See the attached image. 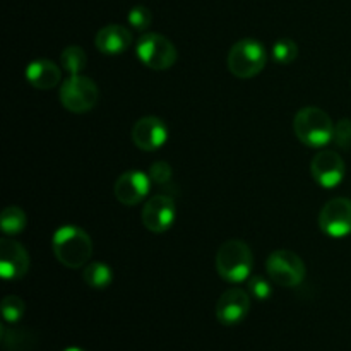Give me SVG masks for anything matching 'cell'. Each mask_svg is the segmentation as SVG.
<instances>
[{"label": "cell", "mask_w": 351, "mask_h": 351, "mask_svg": "<svg viewBox=\"0 0 351 351\" xmlns=\"http://www.w3.org/2000/svg\"><path fill=\"white\" fill-rule=\"evenodd\" d=\"M51 249L60 264L71 269L84 266L93 256V240L79 226H60L51 237Z\"/></svg>", "instance_id": "obj_1"}, {"label": "cell", "mask_w": 351, "mask_h": 351, "mask_svg": "<svg viewBox=\"0 0 351 351\" xmlns=\"http://www.w3.org/2000/svg\"><path fill=\"white\" fill-rule=\"evenodd\" d=\"M295 136L308 147H324L335 137V123L319 106H305L293 119Z\"/></svg>", "instance_id": "obj_2"}, {"label": "cell", "mask_w": 351, "mask_h": 351, "mask_svg": "<svg viewBox=\"0 0 351 351\" xmlns=\"http://www.w3.org/2000/svg\"><path fill=\"white\" fill-rule=\"evenodd\" d=\"M254 254L242 240H228L216 254V271L228 283H243L250 278Z\"/></svg>", "instance_id": "obj_3"}, {"label": "cell", "mask_w": 351, "mask_h": 351, "mask_svg": "<svg viewBox=\"0 0 351 351\" xmlns=\"http://www.w3.org/2000/svg\"><path fill=\"white\" fill-rule=\"evenodd\" d=\"M267 62V51L261 41L252 38L239 40L228 51V71L239 79L256 77L264 71Z\"/></svg>", "instance_id": "obj_4"}, {"label": "cell", "mask_w": 351, "mask_h": 351, "mask_svg": "<svg viewBox=\"0 0 351 351\" xmlns=\"http://www.w3.org/2000/svg\"><path fill=\"white\" fill-rule=\"evenodd\" d=\"M136 53L139 60L153 71H167L173 67L178 58L175 45L158 33L143 34L136 45Z\"/></svg>", "instance_id": "obj_5"}, {"label": "cell", "mask_w": 351, "mask_h": 351, "mask_svg": "<svg viewBox=\"0 0 351 351\" xmlns=\"http://www.w3.org/2000/svg\"><path fill=\"white\" fill-rule=\"evenodd\" d=\"M99 91L93 79L86 75H71L60 88V103L72 113H86L98 103Z\"/></svg>", "instance_id": "obj_6"}, {"label": "cell", "mask_w": 351, "mask_h": 351, "mask_svg": "<svg viewBox=\"0 0 351 351\" xmlns=\"http://www.w3.org/2000/svg\"><path fill=\"white\" fill-rule=\"evenodd\" d=\"M266 271L280 287H298L305 278V264L291 250H274L266 261Z\"/></svg>", "instance_id": "obj_7"}, {"label": "cell", "mask_w": 351, "mask_h": 351, "mask_svg": "<svg viewBox=\"0 0 351 351\" xmlns=\"http://www.w3.org/2000/svg\"><path fill=\"white\" fill-rule=\"evenodd\" d=\"M319 226L332 239L351 235V199L335 197L326 202L319 215Z\"/></svg>", "instance_id": "obj_8"}, {"label": "cell", "mask_w": 351, "mask_h": 351, "mask_svg": "<svg viewBox=\"0 0 351 351\" xmlns=\"http://www.w3.org/2000/svg\"><path fill=\"white\" fill-rule=\"evenodd\" d=\"M345 161L336 151L322 149L312 158V178L324 189H335L345 178Z\"/></svg>", "instance_id": "obj_9"}, {"label": "cell", "mask_w": 351, "mask_h": 351, "mask_svg": "<svg viewBox=\"0 0 351 351\" xmlns=\"http://www.w3.org/2000/svg\"><path fill=\"white\" fill-rule=\"evenodd\" d=\"M175 221V201L168 194H156L147 199L143 208V223L149 232L165 233Z\"/></svg>", "instance_id": "obj_10"}, {"label": "cell", "mask_w": 351, "mask_h": 351, "mask_svg": "<svg viewBox=\"0 0 351 351\" xmlns=\"http://www.w3.org/2000/svg\"><path fill=\"white\" fill-rule=\"evenodd\" d=\"M250 311V295L240 288H230L216 304V319L223 326H237Z\"/></svg>", "instance_id": "obj_11"}, {"label": "cell", "mask_w": 351, "mask_h": 351, "mask_svg": "<svg viewBox=\"0 0 351 351\" xmlns=\"http://www.w3.org/2000/svg\"><path fill=\"white\" fill-rule=\"evenodd\" d=\"M151 178L144 171L130 170L120 175L115 182V197L123 206H136L149 194Z\"/></svg>", "instance_id": "obj_12"}, {"label": "cell", "mask_w": 351, "mask_h": 351, "mask_svg": "<svg viewBox=\"0 0 351 351\" xmlns=\"http://www.w3.org/2000/svg\"><path fill=\"white\" fill-rule=\"evenodd\" d=\"M29 269L27 250L16 240H0V274L3 280H21Z\"/></svg>", "instance_id": "obj_13"}, {"label": "cell", "mask_w": 351, "mask_h": 351, "mask_svg": "<svg viewBox=\"0 0 351 351\" xmlns=\"http://www.w3.org/2000/svg\"><path fill=\"white\" fill-rule=\"evenodd\" d=\"M168 129L161 119L154 115L143 117L132 127V143L143 151H156L167 143Z\"/></svg>", "instance_id": "obj_14"}, {"label": "cell", "mask_w": 351, "mask_h": 351, "mask_svg": "<svg viewBox=\"0 0 351 351\" xmlns=\"http://www.w3.org/2000/svg\"><path fill=\"white\" fill-rule=\"evenodd\" d=\"M132 33L120 24H108L96 33L95 47L103 55H120L132 45Z\"/></svg>", "instance_id": "obj_15"}, {"label": "cell", "mask_w": 351, "mask_h": 351, "mask_svg": "<svg viewBox=\"0 0 351 351\" xmlns=\"http://www.w3.org/2000/svg\"><path fill=\"white\" fill-rule=\"evenodd\" d=\"M26 81L29 82L33 88L36 89H47L55 88V86L60 82L62 79V71L57 64H53L51 60H47V58H38V60H33L26 67Z\"/></svg>", "instance_id": "obj_16"}, {"label": "cell", "mask_w": 351, "mask_h": 351, "mask_svg": "<svg viewBox=\"0 0 351 351\" xmlns=\"http://www.w3.org/2000/svg\"><path fill=\"white\" fill-rule=\"evenodd\" d=\"M82 280L89 288L95 290H105L112 285L113 273L112 267L106 266L105 263H91L82 269Z\"/></svg>", "instance_id": "obj_17"}, {"label": "cell", "mask_w": 351, "mask_h": 351, "mask_svg": "<svg viewBox=\"0 0 351 351\" xmlns=\"http://www.w3.org/2000/svg\"><path fill=\"white\" fill-rule=\"evenodd\" d=\"M27 225L26 213L17 206H9L0 215V228L5 235H17L23 232Z\"/></svg>", "instance_id": "obj_18"}, {"label": "cell", "mask_w": 351, "mask_h": 351, "mask_svg": "<svg viewBox=\"0 0 351 351\" xmlns=\"http://www.w3.org/2000/svg\"><path fill=\"white\" fill-rule=\"evenodd\" d=\"M86 64H88V55L81 47L72 45V47L64 48L60 55V65L67 74L79 75L86 69Z\"/></svg>", "instance_id": "obj_19"}, {"label": "cell", "mask_w": 351, "mask_h": 351, "mask_svg": "<svg viewBox=\"0 0 351 351\" xmlns=\"http://www.w3.org/2000/svg\"><path fill=\"white\" fill-rule=\"evenodd\" d=\"M2 345L5 351H27L34 345V339L29 332L19 331V329H7L2 326Z\"/></svg>", "instance_id": "obj_20"}, {"label": "cell", "mask_w": 351, "mask_h": 351, "mask_svg": "<svg viewBox=\"0 0 351 351\" xmlns=\"http://www.w3.org/2000/svg\"><path fill=\"white\" fill-rule=\"evenodd\" d=\"M273 58L280 65H290L297 60L298 57V47L293 40L290 38H281L273 45Z\"/></svg>", "instance_id": "obj_21"}, {"label": "cell", "mask_w": 351, "mask_h": 351, "mask_svg": "<svg viewBox=\"0 0 351 351\" xmlns=\"http://www.w3.org/2000/svg\"><path fill=\"white\" fill-rule=\"evenodd\" d=\"M26 312V304L17 295H9L2 300V317L7 324H16L23 319Z\"/></svg>", "instance_id": "obj_22"}, {"label": "cell", "mask_w": 351, "mask_h": 351, "mask_svg": "<svg viewBox=\"0 0 351 351\" xmlns=\"http://www.w3.org/2000/svg\"><path fill=\"white\" fill-rule=\"evenodd\" d=\"M129 24L134 27V29L137 31H144L149 27L151 21H153V14H151V10L147 9L146 5H136L130 9L129 12Z\"/></svg>", "instance_id": "obj_23"}, {"label": "cell", "mask_w": 351, "mask_h": 351, "mask_svg": "<svg viewBox=\"0 0 351 351\" xmlns=\"http://www.w3.org/2000/svg\"><path fill=\"white\" fill-rule=\"evenodd\" d=\"M247 290L249 295L256 300H267L271 297V285L266 278L263 276H250L247 280Z\"/></svg>", "instance_id": "obj_24"}, {"label": "cell", "mask_w": 351, "mask_h": 351, "mask_svg": "<svg viewBox=\"0 0 351 351\" xmlns=\"http://www.w3.org/2000/svg\"><path fill=\"white\" fill-rule=\"evenodd\" d=\"M149 178L156 185H168L171 180V167L167 161H154L149 168Z\"/></svg>", "instance_id": "obj_25"}, {"label": "cell", "mask_w": 351, "mask_h": 351, "mask_svg": "<svg viewBox=\"0 0 351 351\" xmlns=\"http://www.w3.org/2000/svg\"><path fill=\"white\" fill-rule=\"evenodd\" d=\"M336 144L343 149H350L351 147V119L339 120L335 125V137H332Z\"/></svg>", "instance_id": "obj_26"}, {"label": "cell", "mask_w": 351, "mask_h": 351, "mask_svg": "<svg viewBox=\"0 0 351 351\" xmlns=\"http://www.w3.org/2000/svg\"><path fill=\"white\" fill-rule=\"evenodd\" d=\"M64 351H84V350H81V348H77V346H71V348H65Z\"/></svg>", "instance_id": "obj_27"}]
</instances>
